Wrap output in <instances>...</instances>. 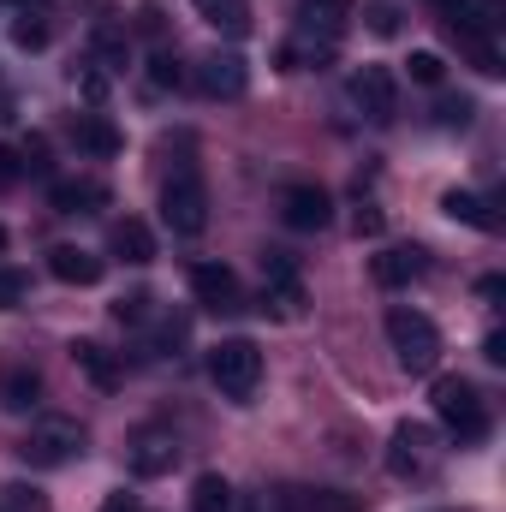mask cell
I'll list each match as a JSON object with an SVG mask.
<instances>
[{"label":"cell","instance_id":"22","mask_svg":"<svg viewBox=\"0 0 506 512\" xmlns=\"http://www.w3.org/2000/svg\"><path fill=\"white\" fill-rule=\"evenodd\" d=\"M233 507H239V495H233V483L221 471H203L191 483V512H233Z\"/></svg>","mask_w":506,"mask_h":512},{"label":"cell","instance_id":"3","mask_svg":"<svg viewBox=\"0 0 506 512\" xmlns=\"http://www.w3.org/2000/svg\"><path fill=\"white\" fill-rule=\"evenodd\" d=\"M435 417H441L459 441H483V435H489V405H483V393L471 382H459V376H441V382H435Z\"/></svg>","mask_w":506,"mask_h":512},{"label":"cell","instance_id":"43","mask_svg":"<svg viewBox=\"0 0 506 512\" xmlns=\"http://www.w3.org/2000/svg\"><path fill=\"white\" fill-rule=\"evenodd\" d=\"M0 512H12V507H0Z\"/></svg>","mask_w":506,"mask_h":512},{"label":"cell","instance_id":"10","mask_svg":"<svg viewBox=\"0 0 506 512\" xmlns=\"http://www.w3.org/2000/svg\"><path fill=\"white\" fill-rule=\"evenodd\" d=\"M191 298H197L203 310L227 316V310H239V274H233L227 262H197V268H191Z\"/></svg>","mask_w":506,"mask_h":512},{"label":"cell","instance_id":"9","mask_svg":"<svg viewBox=\"0 0 506 512\" xmlns=\"http://www.w3.org/2000/svg\"><path fill=\"white\" fill-rule=\"evenodd\" d=\"M197 90L215 96V102H239V96L251 90V66H245L239 54H209V60L197 66Z\"/></svg>","mask_w":506,"mask_h":512},{"label":"cell","instance_id":"21","mask_svg":"<svg viewBox=\"0 0 506 512\" xmlns=\"http://www.w3.org/2000/svg\"><path fill=\"white\" fill-rule=\"evenodd\" d=\"M441 209H447L453 221L477 227V233H495V227H501V221H495V209H489V203H483L477 191H447V197H441Z\"/></svg>","mask_w":506,"mask_h":512},{"label":"cell","instance_id":"30","mask_svg":"<svg viewBox=\"0 0 506 512\" xmlns=\"http://www.w3.org/2000/svg\"><path fill=\"white\" fill-rule=\"evenodd\" d=\"M149 84H155V90H179V84H185V72H179V60H173L167 48L149 54Z\"/></svg>","mask_w":506,"mask_h":512},{"label":"cell","instance_id":"28","mask_svg":"<svg viewBox=\"0 0 506 512\" xmlns=\"http://www.w3.org/2000/svg\"><path fill=\"white\" fill-rule=\"evenodd\" d=\"M405 66H411V84H429V90H435V84L447 78V60H441V54H429V48H417V54H411Z\"/></svg>","mask_w":506,"mask_h":512},{"label":"cell","instance_id":"37","mask_svg":"<svg viewBox=\"0 0 506 512\" xmlns=\"http://www.w3.org/2000/svg\"><path fill=\"white\" fill-rule=\"evenodd\" d=\"M18 179H24V161H18V149L0 143V185H18Z\"/></svg>","mask_w":506,"mask_h":512},{"label":"cell","instance_id":"25","mask_svg":"<svg viewBox=\"0 0 506 512\" xmlns=\"http://www.w3.org/2000/svg\"><path fill=\"white\" fill-rule=\"evenodd\" d=\"M364 24H370V36H399L405 12H399L393 0H370V6H364Z\"/></svg>","mask_w":506,"mask_h":512},{"label":"cell","instance_id":"20","mask_svg":"<svg viewBox=\"0 0 506 512\" xmlns=\"http://www.w3.org/2000/svg\"><path fill=\"white\" fill-rule=\"evenodd\" d=\"M179 465V447L167 441V435H143L137 447H131V471L137 477H161V471H173Z\"/></svg>","mask_w":506,"mask_h":512},{"label":"cell","instance_id":"27","mask_svg":"<svg viewBox=\"0 0 506 512\" xmlns=\"http://www.w3.org/2000/svg\"><path fill=\"white\" fill-rule=\"evenodd\" d=\"M12 42L36 54V48H48V24H42L36 12H18V18H12Z\"/></svg>","mask_w":506,"mask_h":512},{"label":"cell","instance_id":"11","mask_svg":"<svg viewBox=\"0 0 506 512\" xmlns=\"http://www.w3.org/2000/svg\"><path fill=\"white\" fill-rule=\"evenodd\" d=\"M36 399H42V370L36 364H0V411H12V417H24V411H36Z\"/></svg>","mask_w":506,"mask_h":512},{"label":"cell","instance_id":"24","mask_svg":"<svg viewBox=\"0 0 506 512\" xmlns=\"http://www.w3.org/2000/svg\"><path fill=\"white\" fill-rule=\"evenodd\" d=\"M262 310H268L274 322H298V316H304V286H298V280H268V286H262Z\"/></svg>","mask_w":506,"mask_h":512},{"label":"cell","instance_id":"42","mask_svg":"<svg viewBox=\"0 0 506 512\" xmlns=\"http://www.w3.org/2000/svg\"><path fill=\"white\" fill-rule=\"evenodd\" d=\"M0 251H6V227H0Z\"/></svg>","mask_w":506,"mask_h":512},{"label":"cell","instance_id":"14","mask_svg":"<svg viewBox=\"0 0 506 512\" xmlns=\"http://www.w3.org/2000/svg\"><path fill=\"white\" fill-rule=\"evenodd\" d=\"M72 143H78L84 155H102V161L126 149V137H120V126H114L108 114H96V108H90V114H72Z\"/></svg>","mask_w":506,"mask_h":512},{"label":"cell","instance_id":"12","mask_svg":"<svg viewBox=\"0 0 506 512\" xmlns=\"http://www.w3.org/2000/svg\"><path fill=\"white\" fill-rule=\"evenodd\" d=\"M370 274H376V286H411V280H423L429 274V256L417 251V245H393V251L370 256Z\"/></svg>","mask_w":506,"mask_h":512},{"label":"cell","instance_id":"4","mask_svg":"<svg viewBox=\"0 0 506 512\" xmlns=\"http://www.w3.org/2000/svg\"><path fill=\"white\" fill-rule=\"evenodd\" d=\"M209 382L221 387L227 399H251L256 382H262V352H256V340H221L215 352H209Z\"/></svg>","mask_w":506,"mask_h":512},{"label":"cell","instance_id":"23","mask_svg":"<svg viewBox=\"0 0 506 512\" xmlns=\"http://www.w3.org/2000/svg\"><path fill=\"white\" fill-rule=\"evenodd\" d=\"M72 364H78L96 387H120V364H114L96 340H72Z\"/></svg>","mask_w":506,"mask_h":512},{"label":"cell","instance_id":"29","mask_svg":"<svg viewBox=\"0 0 506 512\" xmlns=\"http://www.w3.org/2000/svg\"><path fill=\"white\" fill-rule=\"evenodd\" d=\"M304 507H310V512H364V495H346V489H316Z\"/></svg>","mask_w":506,"mask_h":512},{"label":"cell","instance_id":"2","mask_svg":"<svg viewBox=\"0 0 506 512\" xmlns=\"http://www.w3.org/2000/svg\"><path fill=\"white\" fill-rule=\"evenodd\" d=\"M84 423H72V417H42V423H30V435L18 441V459L30 465V471H60V465H72L78 453H84Z\"/></svg>","mask_w":506,"mask_h":512},{"label":"cell","instance_id":"18","mask_svg":"<svg viewBox=\"0 0 506 512\" xmlns=\"http://www.w3.org/2000/svg\"><path fill=\"white\" fill-rule=\"evenodd\" d=\"M203 24H215L221 36H251V0H191Z\"/></svg>","mask_w":506,"mask_h":512},{"label":"cell","instance_id":"31","mask_svg":"<svg viewBox=\"0 0 506 512\" xmlns=\"http://www.w3.org/2000/svg\"><path fill=\"white\" fill-rule=\"evenodd\" d=\"M30 298V274L24 268H0V310H18Z\"/></svg>","mask_w":506,"mask_h":512},{"label":"cell","instance_id":"8","mask_svg":"<svg viewBox=\"0 0 506 512\" xmlns=\"http://www.w3.org/2000/svg\"><path fill=\"white\" fill-rule=\"evenodd\" d=\"M280 215H286L292 233H322V227L334 221V197H328L322 185H286Z\"/></svg>","mask_w":506,"mask_h":512},{"label":"cell","instance_id":"13","mask_svg":"<svg viewBox=\"0 0 506 512\" xmlns=\"http://www.w3.org/2000/svg\"><path fill=\"white\" fill-rule=\"evenodd\" d=\"M48 203L60 215H96V209H108V185L102 179H54L48 185Z\"/></svg>","mask_w":506,"mask_h":512},{"label":"cell","instance_id":"5","mask_svg":"<svg viewBox=\"0 0 506 512\" xmlns=\"http://www.w3.org/2000/svg\"><path fill=\"white\" fill-rule=\"evenodd\" d=\"M161 221H167L179 239H197V233L209 227V191H203V179H197L191 167L161 185Z\"/></svg>","mask_w":506,"mask_h":512},{"label":"cell","instance_id":"34","mask_svg":"<svg viewBox=\"0 0 506 512\" xmlns=\"http://www.w3.org/2000/svg\"><path fill=\"white\" fill-rule=\"evenodd\" d=\"M471 114H477V108H471L465 96H459V102H441V108H435V120H441L447 131H465V126H471Z\"/></svg>","mask_w":506,"mask_h":512},{"label":"cell","instance_id":"39","mask_svg":"<svg viewBox=\"0 0 506 512\" xmlns=\"http://www.w3.org/2000/svg\"><path fill=\"white\" fill-rule=\"evenodd\" d=\"M483 358H489V364H506V334H489V340H483Z\"/></svg>","mask_w":506,"mask_h":512},{"label":"cell","instance_id":"36","mask_svg":"<svg viewBox=\"0 0 506 512\" xmlns=\"http://www.w3.org/2000/svg\"><path fill=\"white\" fill-rule=\"evenodd\" d=\"M352 233H358V239H381V209L376 203H364V209L352 215Z\"/></svg>","mask_w":506,"mask_h":512},{"label":"cell","instance_id":"7","mask_svg":"<svg viewBox=\"0 0 506 512\" xmlns=\"http://www.w3.org/2000/svg\"><path fill=\"white\" fill-rule=\"evenodd\" d=\"M352 102H358L376 126H387V120L399 114V84H393V72H387V66H358V72H352Z\"/></svg>","mask_w":506,"mask_h":512},{"label":"cell","instance_id":"15","mask_svg":"<svg viewBox=\"0 0 506 512\" xmlns=\"http://www.w3.org/2000/svg\"><path fill=\"white\" fill-rule=\"evenodd\" d=\"M48 274L66 280V286H96V280H102V256L78 251V245H54V251H48Z\"/></svg>","mask_w":506,"mask_h":512},{"label":"cell","instance_id":"26","mask_svg":"<svg viewBox=\"0 0 506 512\" xmlns=\"http://www.w3.org/2000/svg\"><path fill=\"white\" fill-rule=\"evenodd\" d=\"M149 316H155V298H149V292H126V298L114 304V322H120V328H143Z\"/></svg>","mask_w":506,"mask_h":512},{"label":"cell","instance_id":"32","mask_svg":"<svg viewBox=\"0 0 506 512\" xmlns=\"http://www.w3.org/2000/svg\"><path fill=\"white\" fill-rule=\"evenodd\" d=\"M78 96H84L90 108H102V102H108V72H102V66H84V72H78Z\"/></svg>","mask_w":506,"mask_h":512},{"label":"cell","instance_id":"16","mask_svg":"<svg viewBox=\"0 0 506 512\" xmlns=\"http://www.w3.org/2000/svg\"><path fill=\"white\" fill-rule=\"evenodd\" d=\"M352 12H358V0H304L298 6L304 30H322V42H340V30L352 24Z\"/></svg>","mask_w":506,"mask_h":512},{"label":"cell","instance_id":"19","mask_svg":"<svg viewBox=\"0 0 506 512\" xmlns=\"http://www.w3.org/2000/svg\"><path fill=\"white\" fill-rule=\"evenodd\" d=\"M90 54H96V66H102V72H126V66H131L126 30H120V24H96V30H90Z\"/></svg>","mask_w":506,"mask_h":512},{"label":"cell","instance_id":"35","mask_svg":"<svg viewBox=\"0 0 506 512\" xmlns=\"http://www.w3.org/2000/svg\"><path fill=\"white\" fill-rule=\"evenodd\" d=\"M262 274L268 280H298V262H292V251H268L262 256Z\"/></svg>","mask_w":506,"mask_h":512},{"label":"cell","instance_id":"41","mask_svg":"<svg viewBox=\"0 0 506 512\" xmlns=\"http://www.w3.org/2000/svg\"><path fill=\"white\" fill-rule=\"evenodd\" d=\"M102 512H137V507H131V495H108V507Z\"/></svg>","mask_w":506,"mask_h":512},{"label":"cell","instance_id":"6","mask_svg":"<svg viewBox=\"0 0 506 512\" xmlns=\"http://www.w3.org/2000/svg\"><path fill=\"white\" fill-rule=\"evenodd\" d=\"M429 459H435V435L423 423H399L387 441V471L393 477H429Z\"/></svg>","mask_w":506,"mask_h":512},{"label":"cell","instance_id":"17","mask_svg":"<svg viewBox=\"0 0 506 512\" xmlns=\"http://www.w3.org/2000/svg\"><path fill=\"white\" fill-rule=\"evenodd\" d=\"M108 251L120 256V262H131V268H143V262H155V233L143 227V221H114V233H108Z\"/></svg>","mask_w":506,"mask_h":512},{"label":"cell","instance_id":"1","mask_svg":"<svg viewBox=\"0 0 506 512\" xmlns=\"http://www.w3.org/2000/svg\"><path fill=\"white\" fill-rule=\"evenodd\" d=\"M387 340H393V358H399L405 376H429L441 364V328L423 310H411V304L387 310Z\"/></svg>","mask_w":506,"mask_h":512},{"label":"cell","instance_id":"38","mask_svg":"<svg viewBox=\"0 0 506 512\" xmlns=\"http://www.w3.org/2000/svg\"><path fill=\"white\" fill-rule=\"evenodd\" d=\"M137 30H143V36H161V30H167L161 6H143V12H137Z\"/></svg>","mask_w":506,"mask_h":512},{"label":"cell","instance_id":"33","mask_svg":"<svg viewBox=\"0 0 506 512\" xmlns=\"http://www.w3.org/2000/svg\"><path fill=\"white\" fill-rule=\"evenodd\" d=\"M18 161H24V173H48V137H42V131H36V137H24Z\"/></svg>","mask_w":506,"mask_h":512},{"label":"cell","instance_id":"40","mask_svg":"<svg viewBox=\"0 0 506 512\" xmlns=\"http://www.w3.org/2000/svg\"><path fill=\"white\" fill-rule=\"evenodd\" d=\"M477 292H483V298H501L506 280H501V274H483V286H477Z\"/></svg>","mask_w":506,"mask_h":512}]
</instances>
